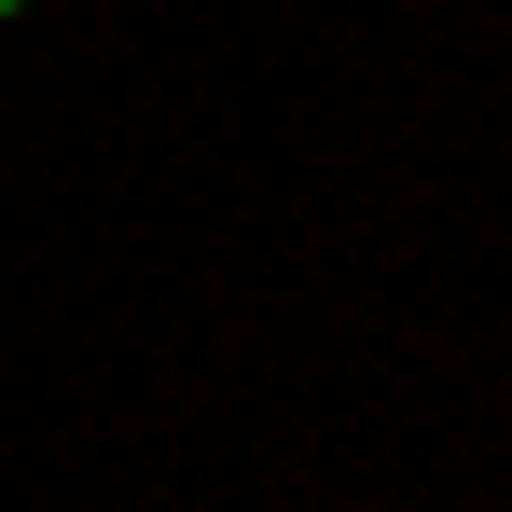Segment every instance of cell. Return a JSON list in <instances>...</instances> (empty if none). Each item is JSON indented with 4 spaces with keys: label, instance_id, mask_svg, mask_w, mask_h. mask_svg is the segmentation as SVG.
<instances>
[{
    "label": "cell",
    "instance_id": "cell-1",
    "mask_svg": "<svg viewBox=\"0 0 512 512\" xmlns=\"http://www.w3.org/2000/svg\"><path fill=\"white\" fill-rule=\"evenodd\" d=\"M0 14H28V0H0Z\"/></svg>",
    "mask_w": 512,
    "mask_h": 512
}]
</instances>
